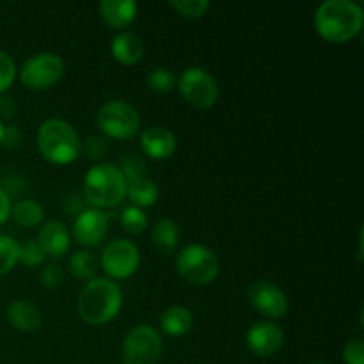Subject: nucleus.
Listing matches in <instances>:
<instances>
[{
  "label": "nucleus",
  "mask_w": 364,
  "mask_h": 364,
  "mask_svg": "<svg viewBox=\"0 0 364 364\" xmlns=\"http://www.w3.org/2000/svg\"><path fill=\"white\" fill-rule=\"evenodd\" d=\"M192 313L185 306H171L160 315V327L167 336H183L192 329Z\"/></svg>",
  "instance_id": "nucleus-19"
},
{
  "label": "nucleus",
  "mask_w": 364,
  "mask_h": 364,
  "mask_svg": "<svg viewBox=\"0 0 364 364\" xmlns=\"http://www.w3.org/2000/svg\"><path fill=\"white\" fill-rule=\"evenodd\" d=\"M178 226L171 219H160L151 230V244L160 255H171L178 245Z\"/></svg>",
  "instance_id": "nucleus-20"
},
{
  "label": "nucleus",
  "mask_w": 364,
  "mask_h": 364,
  "mask_svg": "<svg viewBox=\"0 0 364 364\" xmlns=\"http://www.w3.org/2000/svg\"><path fill=\"white\" fill-rule=\"evenodd\" d=\"M345 364H364V343L363 340L355 338L350 340L343 348Z\"/></svg>",
  "instance_id": "nucleus-33"
},
{
  "label": "nucleus",
  "mask_w": 364,
  "mask_h": 364,
  "mask_svg": "<svg viewBox=\"0 0 364 364\" xmlns=\"http://www.w3.org/2000/svg\"><path fill=\"white\" fill-rule=\"evenodd\" d=\"M7 320L14 329L21 333H36L43 326L41 311L32 302L23 299L13 301L7 306Z\"/></svg>",
  "instance_id": "nucleus-16"
},
{
  "label": "nucleus",
  "mask_w": 364,
  "mask_h": 364,
  "mask_svg": "<svg viewBox=\"0 0 364 364\" xmlns=\"http://www.w3.org/2000/svg\"><path fill=\"white\" fill-rule=\"evenodd\" d=\"M20 262V244L14 238L0 235V276L11 272Z\"/></svg>",
  "instance_id": "nucleus-24"
},
{
  "label": "nucleus",
  "mask_w": 364,
  "mask_h": 364,
  "mask_svg": "<svg viewBox=\"0 0 364 364\" xmlns=\"http://www.w3.org/2000/svg\"><path fill=\"white\" fill-rule=\"evenodd\" d=\"M141 148L153 160H166L176 151V137L166 127H149L141 134Z\"/></svg>",
  "instance_id": "nucleus-14"
},
{
  "label": "nucleus",
  "mask_w": 364,
  "mask_h": 364,
  "mask_svg": "<svg viewBox=\"0 0 364 364\" xmlns=\"http://www.w3.org/2000/svg\"><path fill=\"white\" fill-rule=\"evenodd\" d=\"M16 112V103L11 96L0 95V116L2 117H13Z\"/></svg>",
  "instance_id": "nucleus-35"
},
{
  "label": "nucleus",
  "mask_w": 364,
  "mask_h": 364,
  "mask_svg": "<svg viewBox=\"0 0 364 364\" xmlns=\"http://www.w3.org/2000/svg\"><path fill=\"white\" fill-rule=\"evenodd\" d=\"M107 230H109V219L105 213L98 208H87L78 213L75 219L73 237L82 245L92 247L105 238Z\"/></svg>",
  "instance_id": "nucleus-13"
},
{
  "label": "nucleus",
  "mask_w": 364,
  "mask_h": 364,
  "mask_svg": "<svg viewBox=\"0 0 364 364\" xmlns=\"http://www.w3.org/2000/svg\"><path fill=\"white\" fill-rule=\"evenodd\" d=\"M121 224H123L124 231H128L132 235H139L148 226V217L137 206H124L123 212H121Z\"/></svg>",
  "instance_id": "nucleus-25"
},
{
  "label": "nucleus",
  "mask_w": 364,
  "mask_h": 364,
  "mask_svg": "<svg viewBox=\"0 0 364 364\" xmlns=\"http://www.w3.org/2000/svg\"><path fill=\"white\" fill-rule=\"evenodd\" d=\"M363 7L352 0H327L316 7L315 28L331 43H345L363 31Z\"/></svg>",
  "instance_id": "nucleus-1"
},
{
  "label": "nucleus",
  "mask_w": 364,
  "mask_h": 364,
  "mask_svg": "<svg viewBox=\"0 0 364 364\" xmlns=\"http://www.w3.org/2000/svg\"><path fill=\"white\" fill-rule=\"evenodd\" d=\"M103 21L114 28H124L137 16V4L134 0H103L100 4Z\"/></svg>",
  "instance_id": "nucleus-18"
},
{
  "label": "nucleus",
  "mask_w": 364,
  "mask_h": 364,
  "mask_svg": "<svg viewBox=\"0 0 364 364\" xmlns=\"http://www.w3.org/2000/svg\"><path fill=\"white\" fill-rule=\"evenodd\" d=\"M141 265V252L130 240H112L103 247L102 267L112 279H128Z\"/></svg>",
  "instance_id": "nucleus-10"
},
{
  "label": "nucleus",
  "mask_w": 364,
  "mask_h": 364,
  "mask_svg": "<svg viewBox=\"0 0 364 364\" xmlns=\"http://www.w3.org/2000/svg\"><path fill=\"white\" fill-rule=\"evenodd\" d=\"M84 196L95 208H114L127 196V180L114 164H96L84 178Z\"/></svg>",
  "instance_id": "nucleus-4"
},
{
  "label": "nucleus",
  "mask_w": 364,
  "mask_h": 364,
  "mask_svg": "<svg viewBox=\"0 0 364 364\" xmlns=\"http://www.w3.org/2000/svg\"><path fill=\"white\" fill-rule=\"evenodd\" d=\"M64 281V270L63 267L57 263H50L43 269L41 272V284L46 290H57Z\"/></svg>",
  "instance_id": "nucleus-32"
},
{
  "label": "nucleus",
  "mask_w": 364,
  "mask_h": 364,
  "mask_svg": "<svg viewBox=\"0 0 364 364\" xmlns=\"http://www.w3.org/2000/svg\"><path fill=\"white\" fill-rule=\"evenodd\" d=\"M245 343L258 358H270L283 348L284 333L274 322H259L247 331Z\"/></svg>",
  "instance_id": "nucleus-12"
},
{
  "label": "nucleus",
  "mask_w": 364,
  "mask_h": 364,
  "mask_svg": "<svg viewBox=\"0 0 364 364\" xmlns=\"http://www.w3.org/2000/svg\"><path fill=\"white\" fill-rule=\"evenodd\" d=\"M2 135H4V124H2V119H0V141H2Z\"/></svg>",
  "instance_id": "nucleus-37"
},
{
  "label": "nucleus",
  "mask_w": 364,
  "mask_h": 364,
  "mask_svg": "<svg viewBox=\"0 0 364 364\" xmlns=\"http://www.w3.org/2000/svg\"><path fill=\"white\" fill-rule=\"evenodd\" d=\"M21 141V132L20 128L14 127V124H9V127H4V135L0 144H4L6 148H16Z\"/></svg>",
  "instance_id": "nucleus-34"
},
{
  "label": "nucleus",
  "mask_w": 364,
  "mask_h": 364,
  "mask_svg": "<svg viewBox=\"0 0 364 364\" xmlns=\"http://www.w3.org/2000/svg\"><path fill=\"white\" fill-rule=\"evenodd\" d=\"M252 308L269 318H283L288 313V299L281 288L269 281H256L247 291Z\"/></svg>",
  "instance_id": "nucleus-11"
},
{
  "label": "nucleus",
  "mask_w": 364,
  "mask_h": 364,
  "mask_svg": "<svg viewBox=\"0 0 364 364\" xmlns=\"http://www.w3.org/2000/svg\"><path fill=\"white\" fill-rule=\"evenodd\" d=\"M110 52L117 63L132 66L144 55V43L134 32H119L110 43Z\"/></svg>",
  "instance_id": "nucleus-17"
},
{
  "label": "nucleus",
  "mask_w": 364,
  "mask_h": 364,
  "mask_svg": "<svg viewBox=\"0 0 364 364\" xmlns=\"http://www.w3.org/2000/svg\"><path fill=\"white\" fill-rule=\"evenodd\" d=\"M38 242L46 256L63 258L70 249V233L63 223L50 220V223L43 224V228L39 230Z\"/></svg>",
  "instance_id": "nucleus-15"
},
{
  "label": "nucleus",
  "mask_w": 364,
  "mask_h": 364,
  "mask_svg": "<svg viewBox=\"0 0 364 364\" xmlns=\"http://www.w3.org/2000/svg\"><path fill=\"white\" fill-rule=\"evenodd\" d=\"M96 270H98V262L91 251H77L70 258V272L77 279H95Z\"/></svg>",
  "instance_id": "nucleus-23"
},
{
  "label": "nucleus",
  "mask_w": 364,
  "mask_h": 364,
  "mask_svg": "<svg viewBox=\"0 0 364 364\" xmlns=\"http://www.w3.org/2000/svg\"><path fill=\"white\" fill-rule=\"evenodd\" d=\"M38 148L43 159L53 166H68L80 153V139L64 119H46L38 130Z\"/></svg>",
  "instance_id": "nucleus-3"
},
{
  "label": "nucleus",
  "mask_w": 364,
  "mask_h": 364,
  "mask_svg": "<svg viewBox=\"0 0 364 364\" xmlns=\"http://www.w3.org/2000/svg\"><path fill=\"white\" fill-rule=\"evenodd\" d=\"M123 306L121 288L107 277H95L87 281L78 294L77 311L89 326H103L117 316Z\"/></svg>",
  "instance_id": "nucleus-2"
},
{
  "label": "nucleus",
  "mask_w": 364,
  "mask_h": 364,
  "mask_svg": "<svg viewBox=\"0 0 364 364\" xmlns=\"http://www.w3.org/2000/svg\"><path fill=\"white\" fill-rule=\"evenodd\" d=\"M148 85L149 89H153L156 92H169L176 85V75L169 68H155L148 75Z\"/></svg>",
  "instance_id": "nucleus-27"
},
{
  "label": "nucleus",
  "mask_w": 364,
  "mask_h": 364,
  "mask_svg": "<svg viewBox=\"0 0 364 364\" xmlns=\"http://www.w3.org/2000/svg\"><path fill=\"white\" fill-rule=\"evenodd\" d=\"M46 255L38 240H27L20 245V262L27 267H38L45 262Z\"/></svg>",
  "instance_id": "nucleus-28"
},
{
  "label": "nucleus",
  "mask_w": 364,
  "mask_h": 364,
  "mask_svg": "<svg viewBox=\"0 0 364 364\" xmlns=\"http://www.w3.org/2000/svg\"><path fill=\"white\" fill-rule=\"evenodd\" d=\"M162 338L151 326L134 327L123 341V364H159Z\"/></svg>",
  "instance_id": "nucleus-9"
},
{
  "label": "nucleus",
  "mask_w": 364,
  "mask_h": 364,
  "mask_svg": "<svg viewBox=\"0 0 364 364\" xmlns=\"http://www.w3.org/2000/svg\"><path fill=\"white\" fill-rule=\"evenodd\" d=\"M180 95L188 105L196 109H210L219 98V87L212 75L198 66L187 68L178 78Z\"/></svg>",
  "instance_id": "nucleus-8"
},
{
  "label": "nucleus",
  "mask_w": 364,
  "mask_h": 364,
  "mask_svg": "<svg viewBox=\"0 0 364 364\" xmlns=\"http://www.w3.org/2000/svg\"><path fill=\"white\" fill-rule=\"evenodd\" d=\"M311 364H323V363H311Z\"/></svg>",
  "instance_id": "nucleus-38"
},
{
  "label": "nucleus",
  "mask_w": 364,
  "mask_h": 364,
  "mask_svg": "<svg viewBox=\"0 0 364 364\" xmlns=\"http://www.w3.org/2000/svg\"><path fill=\"white\" fill-rule=\"evenodd\" d=\"M80 149L84 151L85 159L89 160H102L109 151V142L103 137H89L85 139L84 144H80Z\"/></svg>",
  "instance_id": "nucleus-31"
},
{
  "label": "nucleus",
  "mask_w": 364,
  "mask_h": 364,
  "mask_svg": "<svg viewBox=\"0 0 364 364\" xmlns=\"http://www.w3.org/2000/svg\"><path fill=\"white\" fill-rule=\"evenodd\" d=\"M14 77H16V66L13 57L0 50V95H4L13 85Z\"/></svg>",
  "instance_id": "nucleus-30"
},
{
  "label": "nucleus",
  "mask_w": 364,
  "mask_h": 364,
  "mask_svg": "<svg viewBox=\"0 0 364 364\" xmlns=\"http://www.w3.org/2000/svg\"><path fill=\"white\" fill-rule=\"evenodd\" d=\"M121 173H123L124 180L132 181L137 180V178L146 176V164L141 156L137 155H128L124 156L123 162H121Z\"/></svg>",
  "instance_id": "nucleus-29"
},
{
  "label": "nucleus",
  "mask_w": 364,
  "mask_h": 364,
  "mask_svg": "<svg viewBox=\"0 0 364 364\" xmlns=\"http://www.w3.org/2000/svg\"><path fill=\"white\" fill-rule=\"evenodd\" d=\"M11 208H13V206H11L9 194L0 188V224H4L7 219H9Z\"/></svg>",
  "instance_id": "nucleus-36"
},
{
  "label": "nucleus",
  "mask_w": 364,
  "mask_h": 364,
  "mask_svg": "<svg viewBox=\"0 0 364 364\" xmlns=\"http://www.w3.org/2000/svg\"><path fill=\"white\" fill-rule=\"evenodd\" d=\"M169 6L188 20H198V18L205 16L206 11L210 9L208 0H171Z\"/></svg>",
  "instance_id": "nucleus-26"
},
{
  "label": "nucleus",
  "mask_w": 364,
  "mask_h": 364,
  "mask_svg": "<svg viewBox=\"0 0 364 364\" xmlns=\"http://www.w3.org/2000/svg\"><path fill=\"white\" fill-rule=\"evenodd\" d=\"M127 196L134 206L137 208H146V206H153L159 199L160 191L156 187L155 181L148 180V178H137V180L127 181Z\"/></svg>",
  "instance_id": "nucleus-21"
},
{
  "label": "nucleus",
  "mask_w": 364,
  "mask_h": 364,
  "mask_svg": "<svg viewBox=\"0 0 364 364\" xmlns=\"http://www.w3.org/2000/svg\"><path fill=\"white\" fill-rule=\"evenodd\" d=\"M11 215H13L14 223L20 224L23 228H34L43 223L45 219V210L39 203L32 201V199H21L16 205L11 208Z\"/></svg>",
  "instance_id": "nucleus-22"
},
{
  "label": "nucleus",
  "mask_w": 364,
  "mask_h": 364,
  "mask_svg": "<svg viewBox=\"0 0 364 364\" xmlns=\"http://www.w3.org/2000/svg\"><path fill=\"white\" fill-rule=\"evenodd\" d=\"M64 75V63L57 53L41 52L28 57L20 70L21 84L32 91L53 87Z\"/></svg>",
  "instance_id": "nucleus-7"
},
{
  "label": "nucleus",
  "mask_w": 364,
  "mask_h": 364,
  "mask_svg": "<svg viewBox=\"0 0 364 364\" xmlns=\"http://www.w3.org/2000/svg\"><path fill=\"white\" fill-rule=\"evenodd\" d=\"M98 127L110 139H132L141 130V114L130 103L123 100H112L98 110Z\"/></svg>",
  "instance_id": "nucleus-6"
},
{
  "label": "nucleus",
  "mask_w": 364,
  "mask_h": 364,
  "mask_svg": "<svg viewBox=\"0 0 364 364\" xmlns=\"http://www.w3.org/2000/svg\"><path fill=\"white\" fill-rule=\"evenodd\" d=\"M219 258L212 249L205 247V245H187L176 256L178 274L191 284L203 287V284L212 283L219 274Z\"/></svg>",
  "instance_id": "nucleus-5"
}]
</instances>
